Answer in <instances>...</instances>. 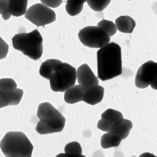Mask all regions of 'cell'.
<instances>
[{"instance_id": "9a60e30c", "label": "cell", "mask_w": 157, "mask_h": 157, "mask_svg": "<svg viewBox=\"0 0 157 157\" xmlns=\"http://www.w3.org/2000/svg\"><path fill=\"white\" fill-rule=\"evenodd\" d=\"M115 25L120 32L124 33H132L136 27V22L129 16H121L116 20Z\"/></svg>"}, {"instance_id": "4316f807", "label": "cell", "mask_w": 157, "mask_h": 157, "mask_svg": "<svg viewBox=\"0 0 157 157\" xmlns=\"http://www.w3.org/2000/svg\"><path fill=\"white\" fill-rule=\"evenodd\" d=\"M129 1H132V0H129Z\"/></svg>"}, {"instance_id": "3957f363", "label": "cell", "mask_w": 157, "mask_h": 157, "mask_svg": "<svg viewBox=\"0 0 157 157\" xmlns=\"http://www.w3.org/2000/svg\"><path fill=\"white\" fill-rule=\"evenodd\" d=\"M0 148L8 157H31L33 150L27 136L20 132L7 133L0 142Z\"/></svg>"}, {"instance_id": "44dd1931", "label": "cell", "mask_w": 157, "mask_h": 157, "mask_svg": "<svg viewBox=\"0 0 157 157\" xmlns=\"http://www.w3.org/2000/svg\"><path fill=\"white\" fill-rule=\"evenodd\" d=\"M98 27L101 28L108 36H113L117 32L116 25L111 21L102 20L98 23Z\"/></svg>"}, {"instance_id": "6da1fadb", "label": "cell", "mask_w": 157, "mask_h": 157, "mask_svg": "<svg viewBox=\"0 0 157 157\" xmlns=\"http://www.w3.org/2000/svg\"><path fill=\"white\" fill-rule=\"evenodd\" d=\"M98 75L105 81L122 74L121 48L114 42L109 43L97 52Z\"/></svg>"}, {"instance_id": "30bf717a", "label": "cell", "mask_w": 157, "mask_h": 157, "mask_svg": "<svg viewBox=\"0 0 157 157\" xmlns=\"http://www.w3.org/2000/svg\"><path fill=\"white\" fill-rule=\"evenodd\" d=\"M123 119L121 113L113 109H108L101 115V119L98 121L97 127L104 132H108L109 129L116 123Z\"/></svg>"}, {"instance_id": "ac0fdd59", "label": "cell", "mask_w": 157, "mask_h": 157, "mask_svg": "<svg viewBox=\"0 0 157 157\" xmlns=\"http://www.w3.org/2000/svg\"><path fill=\"white\" fill-rule=\"evenodd\" d=\"M122 140L116 135L108 132L102 136L101 138V145L102 148L107 149L112 147H117Z\"/></svg>"}, {"instance_id": "277c9868", "label": "cell", "mask_w": 157, "mask_h": 157, "mask_svg": "<svg viewBox=\"0 0 157 157\" xmlns=\"http://www.w3.org/2000/svg\"><path fill=\"white\" fill-rule=\"evenodd\" d=\"M42 43L43 38L36 29L30 33L17 34L12 38L13 48L34 60H38L42 56Z\"/></svg>"}, {"instance_id": "9c48e42d", "label": "cell", "mask_w": 157, "mask_h": 157, "mask_svg": "<svg viewBox=\"0 0 157 157\" xmlns=\"http://www.w3.org/2000/svg\"><path fill=\"white\" fill-rule=\"evenodd\" d=\"M77 82L85 90L99 85L98 78L86 63L82 64L76 71Z\"/></svg>"}, {"instance_id": "7c38bea8", "label": "cell", "mask_w": 157, "mask_h": 157, "mask_svg": "<svg viewBox=\"0 0 157 157\" xmlns=\"http://www.w3.org/2000/svg\"><path fill=\"white\" fill-rule=\"evenodd\" d=\"M132 128V122L129 120L123 118L111 126L108 132L116 135L123 140L128 136Z\"/></svg>"}, {"instance_id": "cb8c5ba5", "label": "cell", "mask_w": 157, "mask_h": 157, "mask_svg": "<svg viewBox=\"0 0 157 157\" xmlns=\"http://www.w3.org/2000/svg\"><path fill=\"white\" fill-rule=\"evenodd\" d=\"M0 15H2L5 20H8L11 17L9 10L8 0H0Z\"/></svg>"}, {"instance_id": "5bb4252c", "label": "cell", "mask_w": 157, "mask_h": 157, "mask_svg": "<svg viewBox=\"0 0 157 157\" xmlns=\"http://www.w3.org/2000/svg\"><path fill=\"white\" fill-rule=\"evenodd\" d=\"M85 90L80 85H74L65 90L64 100L68 104H75L82 101L84 99Z\"/></svg>"}, {"instance_id": "7a4b0ae2", "label": "cell", "mask_w": 157, "mask_h": 157, "mask_svg": "<svg viewBox=\"0 0 157 157\" xmlns=\"http://www.w3.org/2000/svg\"><path fill=\"white\" fill-rule=\"evenodd\" d=\"M37 116L40 120L35 128L38 133L47 135L63 131L66 120L50 103H41L38 108Z\"/></svg>"}, {"instance_id": "d6986e66", "label": "cell", "mask_w": 157, "mask_h": 157, "mask_svg": "<svg viewBox=\"0 0 157 157\" xmlns=\"http://www.w3.org/2000/svg\"><path fill=\"white\" fill-rule=\"evenodd\" d=\"M87 0H67L65 10L67 13L74 17L78 15L82 11L84 3Z\"/></svg>"}, {"instance_id": "5b68a950", "label": "cell", "mask_w": 157, "mask_h": 157, "mask_svg": "<svg viewBox=\"0 0 157 157\" xmlns=\"http://www.w3.org/2000/svg\"><path fill=\"white\" fill-rule=\"evenodd\" d=\"M76 69L67 63L62 62L50 76V84L54 92H64L75 85Z\"/></svg>"}, {"instance_id": "8992f818", "label": "cell", "mask_w": 157, "mask_h": 157, "mask_svg": "<svg viewBox=\"0 0 157 157\" xmlns=\"http://www.w3.org/2000/svg\"><path fill=\"white\" fill-rule=\"evenodd\" d=\"M78 36L84 45L90 48H100L110 42V36L98 26H89L82 29L78 32Z\"/></svg>"}, {"instance_id": "484cf974", "label": "cell", "mask_w": 157, "mask_h": 157, "mask_svg": "<svg viewBox=\"0 0 157 157\" xmlns=\"http://www.w3.org/2000/svg\"><path fill=\"white\" fill-rule=\"evenodd\" d=\"M42 4L52 8L59 7L63 3V0H40Z\"/></svg>"}, {"instance_id": "603a6c76", "label": "cell", "mask_w": 157, "mask_h": 157, "mask_svg": "<svg viewBox=\"0 0 157 157\" xmlns=\"http://www.w3.org/2000/svg\"><path fill=\"white\" fill-rule=\"evenodd\" d=\"M17 89L15 81L10 78H4L0 79V89L8 92H12Z\"/></svg>"}, {"instance_id": "52a82bcc", "label": "cell", "mask_w": 157, "mask_h": 157, "mask_svg": "<svg viewBox=\"0 0 157 157\" xmlns=\"http://www.w3.org/2000/svg\"><path fill=\"white\" fill-rule=\"evenodd\" d=\"M25 18L37 27L50 24L56 20L54 10L44 4L37 3L30 6L25 13Z\"/></svg>"}, {"instance_id": "ba28073f", "label": "cell", "mask_w": 157, "mask_h": 157, "mask_svg": "<svg viewBox=\"0 0 157 157\" xmlns=\"http://www.w3.org/2000/svg\"><path fill=\"white\" fill-rule=\"evenodd\" d=\"M157 63L149 60L138 69L135 77V85L138 88L145 89L151 86L157 90Z\"/></svg>"}, {"instance_id": "ffe728a7", "label": "cell", "mask_w": 157, "mask_h": 157, "mask_svg": "<svg viewBox=\"0 0 157 157\" xmlns=\"http://www.w3.org/2000/svg\"><path fill=\"white\" fill-rule=\"evenodd\" d=\"M64 150L65 153L59 154L57 156H84V155H82V150L81 146L78 142L73 141L68 143L67 145L65 146Z\"/></svg>"}, {"instance_id": "4fadbf2b", "label": "cell", "mask_w": 157, "mask_h": 157, "mask_svg": "<svg viewBox=\"0 0 157 157\" xmlns=\"http://www.w3.org/2000/svg\"><path fill=\"white\" fill-rule=\"evenodd\" d=\"M104 94V87L97 85L85 90L83 101L90 105H96L102 101Z\"/></svg>"}, {"instance_id": "7402d4cb", "label": "cell", "mask_w": 157, "mask_h": 157, "mask_svg": "<svg viewBox=\"0 0 157 157\" xmlns=\"http://www.w3.org/2000/svg\"><path fill=\"white\" fill-rule=\"evenodd\" d=\"M111 0H87L89 6L95 11H102L110 3Z\"/></svg>"}, {"instance_id": "e0dca14e", "label": "cell", "mask_w": 157, "mask_h": 157, "mask_svg": "<svg viewBox=\"0 0 157 157\" xmlns=\"http://www.w3.org/2000/svg\"><path fill=\"white\" fill-rule=\"evenodd\" d=\"M61 63L62 62L57 59H48L41 65L39 73L42 77L49 79L52 74Z\"/></svg>"}, {"instance_id": "d4e9b609", "label": "cell", "mask_w": 157, "mask_h": 157, "mask_svg": "<svg viewBox=\"0 0 157 157\" xmlns=\"http://www.w3.org/2000/svg\"><path fill=\"white\" fill-rule=\"evenodd\" d=\"M9 46L2 38L0 37V60L4 59L6 57L8 53Z\"/></svg>"}, {"instance_id": "2e32d148", "label": "cell", "mask_w": 157, "mask_h": 157, "mask_svg": "<svg viewBox=\"0 0 157 157\" xmlns=\"http://www.w3.org/2000/svg\"><path fill=\"white\" fill-rule=\"evenodd\" d=\"M11 15L20 17L25 14L27 10L28 0H8Z\"/></svg>"}, {"instance_id": "8fae6325", "label": "cell", "mask_w": 157, "mask_h": 157, "mask_svg": "<svg viewBox=\"0 0 157 157\" xmlns=\"http://www.w3.org/2000/svg\"><path fill=\"white\" fill-rule=\"evenodd\" d=\"M23 95V90L17 89L12 92L0 89V108L8 106H16L20 102Z\"/></svg>"}]
</instances>
